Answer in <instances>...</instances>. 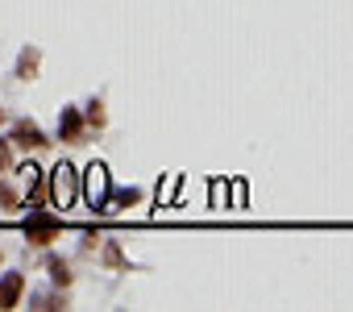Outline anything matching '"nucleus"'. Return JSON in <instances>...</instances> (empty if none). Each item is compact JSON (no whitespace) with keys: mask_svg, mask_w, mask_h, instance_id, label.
<instances>
[{"mask_svg":"<svg viewBox=\"0 0 353 312\" xmlns=\"http://www.w3.org/2000/svg\"><path fill=\"white\" fill-rule=\"evenodd\" d=\"M26 237H30L34 246H50V242L59 237V221H54L50 213H42V208H38V213L30 217V225H26Z\"/></svg>","mask_w":353,"mask_h":312,"instance_id":"7ed1b4c3","label":"nucleus"},{"mask_svg":"<svg viewBox=\"0 0 353 312\" xmlns=\"http://www.w3.org/2000/svg\"><path fill=\"white\" fill-rule=\"evenodd\" d=\"M88 125H104V104H100V100L88 108Z\"/></svg>","mask_w":353,"mask_h":312,"instance_id":"9d476101","label":"nucleus"},{"mask_svg":"<svg viewBox=\"0 0 353 312\" xmlns=\"http://www.w3.org/2000/svg\"><path fill=\"white\" fill-rule=\"evenodd\" d=\"M75 196H79V188H75V171H71L67 163H59V167H54V175H50V200H54V204H63V208H71V204H75Z\"/></svg>","mask_w":353,"mask_h":312,"instance_id":"f257e3e1","label":"nucleus"},{"mask_svg":"<svg viewBox=\"0 0 353 312\" xmlns=\"http://www.w3.org/2000/svg\"><path fill=\"white\" fill-rule=\"evenodd\" d=\"M38 67H42V55H38V50H21V59H17V75H21V79H34Z\"/></svg>","mask_w":353,"mask_h":312,"instance_id":"0eeeda50","label":"nucleus"},{"mask_svg":"<svg viewBox=\"0 0 353 312\" xmlns=\"http://www.w3.org/2000/svg\"><path fill=\"white\" fill-rule=\"evenodd\" d=\"M9 159H13V154H9V142H0V175L9 171Z\"/></svg>","mask_w":353,"mask_h":312,"instance_id":"9b49d317","label":"nucleus"},{"mask_svg":"<svg viewBox=\"0 0 353 312\" xmlns=\"http://www.w3.org/2000/svg\"><path fill=\"white\" fill-rule=\"evenodd\" d=\"M0 121H5V113H0Z\"/></svg>","mask_w":353,"mask_h":312,"instance_id":"f8f14e48","label":"nucleus"},{"mask_svg":"<svg viewBox=\"0 0 353 312\" xmlns=\"http://www.w3.org/2000/svg\"><path fill=\"white\" fill-rule=\"evenodd\" d=\"M59 133H63V142H79V137H83V117H79L75 108H63V117H59Z\"/></svg>","mask_w":353,"mask_h":312,"instance_id":"423d86ee","label":"nucleus"},{"mask_svg":"<svg viewBox=\"0 0 353 312\" xmlns=\"http://www.w3.org/2000/svg\"><path fill=\"white\" fill-rule=\"evenodd\" d=\"M0 204H5V208H17V204H21L17 188H9V184H0Z\"/></svg>","mask_w":353,"mask_h":312,"instance_id":"1a4fd4ad","label":"nucleus"},{"mask_svg":"<svg viewBox=\"0 0 353 312\" xmlns=\"http://www.w3.org/2000/svg\"><path fill=\"white\" fill-rule=\"evenodd\" d=\"M21 291H26V275H5L0 279V308H17Z\"/></svg>","mask_w":353,"mask_h":312,"instance_id":"39448f33","label":"nucleus"},{"mask_svg":"<svg viewBox=\"0 0 353 312\" xmlns=\"http://www.w3.org/2000/svg\"><path fill=\"white\" fill-rule=\"evenodd\" d=\"M83 196H88L92 208H100V204L108 200V171H104L100 163H92V167L83 171Z\"/></svg>","mask_w":353,"mask_h":312,"instance_id":"f03ea898","label":"nucleus"},{"mask_svg":"<svg viewBox=\"0 0 353 312\" xmlns=\"http://www.w3.org/2000/svg\"><path fill=\"white\" fill-rule=\"evenodd\" d=\"M13 142H21L26 150H42V146H50V142H46V133H42L34 121H17V129H13Z\"/></svg>","mask_w":353,"mask_h":312,"instance_id":"20e7f679","label":"nucleus"},{"mask_svg":"<svg viewBox=\"0 0 353 312\" xmlns=\"http://www.w3.org/2000/svg\"><path fill=\"white\" fill-rule=\"evenodd\" d=\"M50 275H54V283H59V287H67V283H71V266H67L63 258H50Z\"/></svg>","mask_w":353,"mask_h":312,"instance_id":"6e6552de","label":"nucleus"}]
</instances>
